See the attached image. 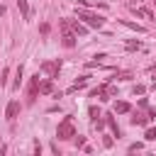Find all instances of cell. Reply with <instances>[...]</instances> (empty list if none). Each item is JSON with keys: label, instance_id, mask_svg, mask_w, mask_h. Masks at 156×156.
I'll list each match as a JSON object with an SVG mask.
<instances>
[{"label": "cell", "instance_id": "obj_3", "mask_svg": "<svg viewBox=\"0 0 156 156\" xmlns=\"http://www.w3.org/2000/svg\"><path fill=\"white\" fill-rule=\"evenodd\" d=\"M56 136H58V139H71V136H76V132H73V119H71V117H66V119L58 124Z\"/></svg>", "mask_w": 156, "mask_h": 156}, {"label": "cell", "instance_id": "obj_2", "mask_svg": "<svg viewBox=\"0 0 156 156\" xmlns=\"http://www.w3.org/2000/svg\"><path fill=\"white\" fill-rule=\"evenodd\" d=\"M58 24H61V32H63V46L66 49H73L76 46V34L71 32V22L68 20H61Z\"/></svg>", "mask_w": 156, "mask_h": 156}, {"label": "cell", "instance_id": "obj_9", "mask_svg": "<svg viewBox=\"0 0 156 156\" xmlns=\"http://www.w3.org/2000/svg\"><path fill=\"white\" fill-rule=\"evenodd\" d=\"M122 24H124V27H129V29H134V32H139V34H144V32H146V29H144L141 24H136V22H127V20H122Z\"/></svg>", "mask_w": 156, "mask_h": 156}, {"label": "cell", "instance_id": "obj_5", "mask_svg": "<svg viewBox=\"0 0 156 156\" xmlns=\"http://www.w3.org/2000/svg\"><path fill=\"white\" fill-rule=\"evenodd\" d=\"M17 112H20V102H17V100H12V102H7V110H5V117H7V119H15V117H17Z\"/></svg>", "mask_w": 156, "mask_h": 156}, {"label": "cell", "instance_id": "obj_7", "mask_svg": "<svg viewBox=\"0 0 156 156\" xmlns=\"http://www.w3.org/2000/svg\"><path fill=\"white\" fill-rule=\"evenodd\" d=\"M134 12H136V17H144V20H154L151 10H146V7H134Z\"/></svg>", "mask_w": 156, "mask_h": 156}, {"label": "cell", "instance_id": "obj_17", "mask_svg": "<svg viewBox=\"0 0 156 156\" xmlns=\"http://www.w3.org/2000/svg\"><path fill=\"white\" fill-rule=\"evenodd\" d=\"M88 112H90V117H93V119H98V117H100V110H98V107H90Z\"/></svg>", "mask_w": 156, "mask_h": 156}, {"label": "cell", "instance_id": "obj_14", "mask_svg": "<svg viewBox=\"0 0 156 156\" xmlns=\"http://www.w3.org/2000/svg\"><path fill=\"white\" fill-rule=\"evenodd\" d=\"M20 83H22V66L15 71V83H12V88H20Z\"/></svg>", "mask_w": 156, "mask_h": 156}, {"label": "cell", "instance_id": "obj_4", "mask_svg": "<svg viewBox=\"0 0 156 156\" xmlns=\"http://www.w3.org/2000/svg\"><path fill=\"white\" fill-rule=\"evenodd\" d=\"M58 68H61V61H58V58H56V61H44V63H41V71H46L51 78L56 76V71H58Z\"/></svg>", "mask_w": 156, "mask_h": 156}, {"label": "cell", "instance_id": "obj_1", "mask_svg": "<svg viewBox=\"0 0 156 156\" xmlns=\"http://www.w3.org/2000/svg\"><path fill=\"white\" fill-rule=\"evenodd\" d=\"M76 15H78V20H83L88 27H95V29H100V27H102V17H100V15H93V12L83 10V7H78V10H76Z\"/></svg>", "mask_w": 156, "mask_h": 156}, {"label": "cell", "instance_id": "obj_10", "mask_svg": "<svg viewBox=\"0 0 156 156\" xmlns=\"http://www.w3.org/2000/svg\"><path fill=\"white\" fill-rule=\"evenodd\" d=\"M146 122H151V117H149V115L144 117V115H136V112H134V117H132V124H146Z\"/></svg>", "mask_w": 156, "mask_h": 156}, {"label": "cell", "instance_id": "obj_15", "mask_svg": "<svg viewBox=\"0 0 156 156\" xmlns=\"http://www.w3.org/2000/svg\"><path fill=\"white\" fill-rule=\"evenodd\" d=\"M144 139H146V141H154V139H156V127H149L146 134H144Z\"/></svg>", "mask_w": 156, "mask_h": 156}, {"label": "cell", "instance_id": "obj_13", "mask_svg": "<svg viewBox=\"0 0 156 156\" xmlns=\"http://www.w3.org/2000/svg\"><path fill=\"white\" fill-rule=\"evenodd\" d=\"M115 112H129V102H115Z\"/></svg>", "mask_w": 156, "mask_h": 156}, {"label": "cell", "instance_id": "obj_19", "mask_svg": "<svg viewBox=\"0 0 156 156\" xmlns=\"http://www.w3.org/2000/svg\"><path fill=\"white\" fill-rule=\"evenodd\" d=\"M127 49H129V51H132V49H139V41H129V44H127Z\"/></svg>", "mask_w": 156, "mask_h": 156}, {"label": "cell", "instance_id": "obj_11", "mask_svg": "<svg viewBox=\"0 0 156 156\" xmlns=\"http://www.w3.org/2000/svg\"><path fill=\"white\" fill-rule=\"evenodd\" d=\"M54 90V85H51V80H44V83H39V93H44V95H49Z\"/></svg>", "mask_w": 156, "mask_h": 156}, {"label": "cell", "instance_id": "obj_20", "mask_svg": "<svg viewBox=\"0 0 156 156\" xmlns=\"http://www.w3.org/2000/svg\"><path fill=\"white\" fill-rule=\"evenodd\" d=\"M5 83H7V68L2 71V78H0V85H5Z\"/></svg>", "mask_w": 156, "mask_h": 156}, {"label": "cell", "instance_id": "obj_6", "mask_svg": "<svg viewBox=\"0 0 156 156\" xmlns=\"http://www.w3.org/2000/svg\"><path fill=\"white\" fill-rule=\"evenodd\" d=\"M105 122L110 124V129H112V134H115V136H119V127H117V122H115V117H112V115H105Z\"/></svg>", "mask_w": 156, "mask_h": 156}, {"label": "cell", "instance_id": "obj_12", "mask_svg": "<svg viewBox=\"0 0 156 156\" xmlns=\"http://www.w3.org/2000/svg\"><path fill=\"white\" fill-rule=\"evenodd\" d=\"M71 27H73V32H76V34H80V37L85 34V24H80L78 20H76V22H71Z\"/></svg>", "mask_w": 156, "mask_h": 156}, {"label": "cell", "instance_id": "obj_18", "mask_svg": "<svg viewBox=\"0 0 156 156\" xmlns=\"http://www.w3.org/2000/svg\"><path fill=\"white\" fill-rule=\"evenodd\" d=\"M141 146H144V144H141V141H136V144H132V146H129V151H139Z\"/></svg>", "mask_w": 156, "mask_h": 156}, {"label": "cell", "instance_id": "obj_16", "mask_svg": "<svg viewBox=\"0 0 156 156\" xmlns=\"http://www.w3.org/2000/svg\"><path fill=\"white\" fill-rule=\"evenodd\" d=\"M144 93H146L144 85H134V95H144Z\"/></svg>", "mask_w": 156, "mask_h": 156}, {"label": "cell", "instance_id": "obj_8", "mask_svg": "<svg viewBox=\"0 0 156 156\" xmlns=\"http://www.w3.org/2000/svg\"><path fill=\"white\" fill-rule=\"evenodd\" d=\"M17 7H20V12H22V17L29 20V5H27V0H17Z\"/></svg>", "mask_w": 156, "mask_h": 156}]
</instances>
